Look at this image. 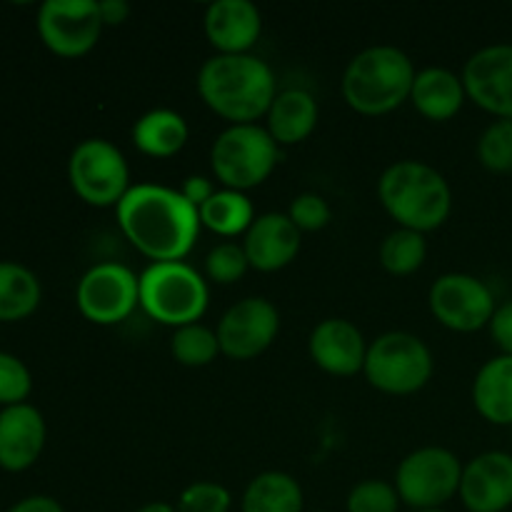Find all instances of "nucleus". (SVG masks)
<instances>
[{
  "mask_svg": "<svg viewBox=\"0 0 512 512\" xmlns=\"http://www.w3.org/2000/svg\"><path fill=\"white\" fill-rule=\"evenodd\" d=\"M425 258H428V240L423 233L408 228H395L393 233L385 235L378 250L380 265L385 268V273L395 275V278H408V275L418 273Z\"/></svg>",
  "mask_w": 512,
  "mask_h": 512,
  "instance_id": "nucleus-27",
  "label": "nucleus"
},
{
  "mask_svg": "<svg viewBox=\"0 0 512 512\" xmlns=\"http://www.w3.org/2000/svg\"><path fill=\"white\" fill-rule=\"evenodd\" d=\"M308 353L323 373L335 378H353L363 373L368 343L353 320L325 318L310 333Z\"/></svg>",
  "mask_w": 512,
  "mask_h": 512,
  "instance_id": "nucleus-15",
  "label": "nucleus"
},
{
  "mask_svg": "<svg viewBox=\"0 0 512 512\" xmlns=\"http://www.w3.org/2000/svg\"><path fill=\"white\" fill-rule=\"evenodd\" d=\"M488 330L493 343L500 348V355H510L512 358V300L498 305Z\"/></svg>",
  "mask_w": 512,
  "mask_h": 512,
  "instance_id": "nucleus-35",
  "label": "nucleus"
},
{
  "mask_svg": "<svg viewBox=\"0 0 512 512\" xmlns=\"http://www.w3.org/2000/svg\"><path fill=\"white\" fill-rule=\"evenodd\" d=\"M428 305L433 318L453 333H478L488 328L498 310L490 285L470 273H445L430 285Z\"/></svg>",
  "mask_w": 512,
  "mask_h": 512,
  "instance_id": "nucleus-11",
  "label": "nucleus"
},
{
  "mask_svg": "<svg viewBox=\"0 0 512 512\" xmlns=\"http://www.w3.org/2000/svg\"><path fill=\"white\" fill-rule=\"evenodd\" d=\"M243 512H305V495L298 480L283 470L255 475L240 500Z\"/></svg>",
  "mask_w": 512,
  "mask_h": 512,
  "instance_id": "nucleus-24",
  "label": "nucleus"
},
{
  "mask_svg": "<svg viewBox=\"0 0 512 512\" xmlns=\"http://www.w3.org/2000/svg\"><path fill=\"white\" fill-rule=\"evenodd\" d=\"M200 223L208 228L210 233L220 235V238H238L250 230L255 223V205L248 198V193H238V190L218 188V193L198 210Z\"/></svg>",
  "mask_w": 512,
  "mask_h": 512,
  "instance_id": "nucleus-26",
  "label": "nucleus"
},
{
  "mask_svg": "<svg viewBox=\"0 0 512 512\" xmlns=\"http://www.w3.org/2000/svg\"><path fill=\"white\" fill-rule=\"evenodd\" d=\"M43 290L38 275L13 260H0V323H18L38 310Z\"/></svg>",
  "mask_w": 512,
  "mask_h": 512,
  "instance_id": "nucleus-25",
  "label": "nucleus"
},
{
  "mask_svg": "<svg viewBox=\"0 0 512 512\" xmlns=\"http://www.w3.org/2000/svg\"><path fill=\"white\" fill-rule=\"evenodd\" d=\"M30 390H33V375L28 365L18 355L0 353V405L10 408V405L28 403Z\"/></svg>",
  "mask_w": 512,
  "mask_h": 512,
  "instance_id": "nucleus-33",
  "label": "nucleus"
},
{
  "mask_svg": "<svg viewBox=\"0 0 512 512\" xmlns=\"http://www.w3.org/2000/svg\"><path fill=\"white\" fill-rule=\"evenodd\" d=\"M48 425L35 405L20 403L0 410V468L23 473L43 455Z\"/></svg>",
  "mask_w": 512,
  "mask_h": 512,
  "instance_id": "nucleus-18",
  "label": "nucleus"
},
{
  "mask_svg": "<svg viewBox=\"0 0 512 512\" xmlns=\"http://www.w3.org/2000/svg\"><path fill=\"white\" fill-rule=\"evenodd\" d=\"M468 100L495 120H512V43H493L470 55L460 73Z\"/></svg>",
  "mask_w": 512,
  "mask_h": 512,
  "instance_id": "nucleus-14",
  "label": "nucleus"
},
{
  "mask_svg": "<svg viewBox=\"0 0 512 512\" xmlns=\"http://www.w3.org/2000/svg\"><path fill=\"white\" fill-rule=\"evenodd\" d=\"M473 405L483 420L500 428L512 425V358L495 355L473 380Z\"/></svg>",
  "mask_w": 512,
  "mask_h": 512,
  "instance_id": "nucleus-22",
  "label": "nucleus"
},
{
  "mask_svg": "<svg viewBox=\"0 0 512 512\" xmlns=\"http://www.w3.org/2000/svg\"><path fill=\"white\" fill-rule=\"evenodd\" d=\"M200 100L228 125H250L265 118L278 95L273 68L258 55H213L195 78Z\"/></svg>",
  "mask_w": 512,
  "mask_h": 512,
  "instance_id": "nucleus-2",
  "label": "nucleus"
},
{
  "mask_svg": "<svg viewBox=\"0 0 512 512\" xmlns=\"http://www.w3.org/2000/svg\"><path fill=\"white\" fill-rule=\"evenodd\" d=\"M170 355L183 368H205L215 363L220 353L218 333L203 323L185 325V328L173 330L170 338Z\"/></svg>",
  "mask_w": 512,
  "mask_h": 512,
  "instance_id": "nucleus-28",
  "label": "nucleus"
},
{
  "mask_svg": "<svg viewBox=\"0 0 512 512\" xmlns=\"http://www.w3.org/2000/svg\"><path fill=\"white\" fill-rule=\"evenodd\" d=\"M345 510L348 512H398L400 510V495L393 483L388 480H363L355 485L345 500Z\"/></svg>",
  "mask_w": 512,
  "mask_h": 512,
  "instance_id": "nucleus-31",
  "label": "nucleus"
},
{
  "mask_svg": "<svg viewBox=\"0 0 512 512\" xmlns=\"http://www.w3.org/2000/svg\"><path fill=\"white\" fill-rule=\"evenodd\" d=\"M178 190L183 193V198L188 200L190 205H195L198 210L218 193L213 178H208V175H190V178L183 180V185H180Z\"/></svg>",
  "mask_w": 512,
  "mask_h": 512,
  "instance_id": "nucleus-36",
  "label": "nucleus"
},
{
  "mask_svg": "<svg viewBox=\"0 0 512 512\" xmlns=\"http://www.w3.org/2000/svg\"><path fill=\"white\" fill-rule=\"evenodd\" d=\"M248 270L250 263L243 250V243H233V240L218 243L210 250L208 258H205V278L210 283L233 285L238 280H243Z\"/></svg>",
  "mask_w": 512,
  "mask_h": 512,
  "instance_id": "nucleus-30",
  "label": "nucleus"
},
{
  "mask_svg": "<svg viewBox=\"0 0 512 512\" xmlns=\"http://www.w3.org/2000/svg\"><path fill=\"white\" fill-rule=\"evenodd\" d=\"M435 360L423 338L405 330H390L368 345L363 375L378 393L415 395L433 380Z\"/></svg>",
  "mask_w": 512,
  "mask_h": 512,
  "instance_id": "nucleus-6",
  "label": "nucleus"
},
{
  "mask_svg": "<svg viewBox=\"0 0 512 512\" xmlns=\"http://www.w3.org/2000/svg\"><path fill=\"white\" fill-rule=\"evenodd\" d=\"M463 463L458 455L440 445H425L400 460L395 470V490L400 503L420 510H443L460 495Z\"/></svg>",
  "mask_w": 512,
  "mask_h": 512,
  "instance_id": "nucleus-8",
  "label": "nucleus"
},
{
  "mask_svg": "<svg viewBox=\"0 0 512 512\" xmlns=\"http://www.w3.org/2000/svg\"><path fill=\"white\" fill-rule=\"evenodd\" d=\"M415 75L418 70L405 50L395 45H373L350 60L340 90L350 110L378 118L408 103Z\"/></svg>",
  "mask_w": 512,
  "mask_h": 512,
  "instance_id": "nucleus-4",
  "label": "nucleus"
},
{
  "mask_svg": "<svg viewBox=\"0 0 512 512\" xmlns=\"http://www.w3.org/2000/svg\"><path fill=\"white\" fill-rule=\"evenodd\" d=\"M135 512H178V508L173 503H165V500H153V503H145L143 508Z\"/></svg>",
  "mask_w": 512,
  "mask_h": 512,
  "instance_id": "nucleus-39",
  "label": "nucleus"
},
{
  "mask_svg": "<svg viewBox=\"0 0 512 512\" xmlns=\"http://www.w3.org/2000/svg\"><path fill=\"white\" fill-rule=\"evenodd\" d=\"M8 512H65L63 505L50 495H28V498L18 500Z\"/></svg>",
  "mask_w": 512,
  "mask_h": 512,
  "instance_id": "nucleus-38",
  "label": "nucleus"
},
{
  "mask_svg": "<svg viewBox=\"0 0 512 512\" xmlns=\"http://www.w3.org/2000/svg\"><path fill=\"white\" fill-rule=\"evenodd\" d=\"M280 145L258 123L228 125L210 148V168L223 188L248 193L273 175Z\"/></svg>",
  "mask_w": 512,
  "mask_h": 512,
  "instance_id": "nucleus-7",
  "label": "nucleus"
},
{
  "mask_svg": "<svg viewBox=\"0 0 512 512\" xmlns=\"http://www.w3.org/2000/svg\"><path fill=\"white\" fill-rule=\"evenodd\" d=\"M68 180L73 193L90 208H118L133 188L123 150L105 138H88L75 145L68 160Z\"/></svg>",
  "mask_w": 512,
  "mask_h": 512,
  "instance_id": "nucleus-9",
  "label": "nucleus"
},
{
  "mask_svg": "<svg viewBox=\"0 0 512 512\" xmlns=\"http://www.w3.org/2000/svg\"><path fill=\"white\" fill-rule=\"evenodd\" d=\"M378 200L398 228L433 233L453 213V190L443 173L420 160H398L378 180Z\"/></svg>",
  "mask_w": 512,
  "mask_h": 512,
  "instance_id": "nucleus-3",
  "label": "nucleus"
},
{
  "mask_svg": "<svg viewBox=\"0 0 512 512\" xmlns=\"http://www.w3.org/2000/svg\"><path fill=\"white\" fill-rule=\"evenodd\" d=\"M215 55H248L263 35V15L250 0H215L203 18Z\"/></svg>",
  "mask_w": 512,
  "mask_h": 512,
  "instance_id": "nucleus-17",
  "label": "nucleus"
},
{
  "mask_svg": "<svg viewBox=\"0 0 512 512\" xmlns=\"http://www.w3.org/2000/svg\"><path fill=\"white\" fill-rule=\"evenodd\" d=\"M35 25L45 48L68 60L88 55L105 28L95 0H45Z\"/></svg>",
  "mask_w": 512,
  "mask_h": 512,
  "instance_id": "nucleus-12",
  "label": "nucleus"
},
{
  "mask_svg": "<svg viewBox=\"0 0 512 512\" xmlns=\"http://www.w3.org/2000/svg\"><path fill=\"white\" fill-rule=\"evenodd\" d=\"M303 233L293 225L288 213H263L243 235V250L250 268L258 273H278L288 268L300 253Z\"/></svg>",
  "mask_w": 512,
  "mask_h": 512,
  "instance_id": "nucleus-19",
  "label": "nucleus"
},
{
  "mask_svg": "<svg viewBox=\"0 0 512 512\" xmlns=\"http://www.w3.org/2000/svg\"><path fill=\"white\" fill-rule=\"evenodd\" d=\"M320 120L318 100L313 93L303 88L278 90L268 115H265V130L280 148L300 145L315 133Z\"/></svg>",
  "mask_w": 512,
  "mask_h": 512,
  "instance_id": "nucleus-20",
  "label": "nucleus"
},
{
  "mask_svg": "<svg viewBox=\"0 0 512 512\" xmlns=\"http://www.w3.org/2000/svg\"><path fill=\"white\" fill-rule=\"evenodd\" d=\"M468 93L463 78L450 68L430 65L418 70L410 93V103L430 123H448L463 110Z\"/></svg>",
  "mask_w": 512,
  "mask_h": 512,
  "instance_id": "nucleus-21",
  "label": "nucleus"
},
{
  "mask_svg": "<svg viewBox=\"0 0 512 512\" xmlns=\"http://www.w3.org/2000/svg\"><path fill=\"white\" fill-rule=\"evenodd\" d=\"M208 305V280L185 260L150 263L140 273V308L155 323L173 330L200 323Z\"/></svg>",
  "mask_w": 512,
  "mask_h": 512,
  "instance_id": "nucleus-5",
  "label": "nucleus"
},
{
  "mask_svg": "<svg viewBox=\"0 0 512 512\" xmlns=\"http://www.w3.org/2000/svg\"><path fill=\"white\" fill-rule=\"evenodd\" d=\"M133 145L148 158L168 160L188 145V120L170 108H155L140 115L133 125Z\"/></svg>",
  "mask_w": 512,
  "mask_h": 512,
  "instance_id": "nucleus-23",
  "label": "nucleus"
},
{
  "mask_svg": "<svg viewBox=\"0 0 512 512\" xmlns=\"http://www.w3.org/2000/svg\"><path fill=\"white\" fill-rule=\"evenodd\" d=\"M100 18H103L105 28H115V25H123L130 18L133 8H130L128 0H100Z\"/></svg>",
  "mask_w": 512,
  "mask_h": 512,
  "instance_id": "nucleus-37",
  "label": "nucleus"
},
{
  "mask_svg": "<svg viewBox=\"0 0 512 512\" xmlns=\"http://www.w3.org/2000/svg\"><path fill=\"white\" fill-rule=\"evenodd\" d=\"M75 305L88 323L120 325L140 308V275L123 263L93 265L78 280Z\"/></svg>",
  "mask_w": 512,
  "mask_h": 512,
  "instance_id": "nucleus-10",
  "label": "nucleus"
},
{
  "mask_svg": "<svg viewBox=\"0 0 512 512\" xmlns=\"http://www.w3.org/2000/svg\"><path fill=\"white\" fill-rule=\"evenodd\" d=\"M120 233L153 263H175L193 253L200 238V213L178 188L138 183L115 208Z\"/></svg>",
  "mask_w": 512,
  "mask_h": 512,
  "instance_id": "nucleus-1",
  "label": "nucleus"
},
{
  "mask_svg": "<svg viewBox=\"0 0 512 512\" xmlns=\"http://www.w3.org/2000/svg\"><path fill=\"white\" fill-rule=\"evenodd\" d=\"M480 165L495 175L512 173V120H493L480 133L475 148Z\"/></svg>",
  "mask_w": 512,
  "mask_h": 512,
  "instance_id": "nucleus-29",
  "label": "nucleus"
},
{
  "mask_svg": "<svg viewBox=\"0 0 512 512\" xmlns=\"http://www.w3.org/2000/svg\"><path fill=\"white\" fill-rule=\"evenodd\" d=\"M175 508L178 512H230L233 495L225 485L213 483V480H198L178 495Z\"/></svg>",
  "mask_w": 512,
  "mask_h": 512,
  "instance_id": "nucleus-32",
  "label": "nucleus"
},
{
  "mask_svg": "<svg viewBox=\"0 0 512 512\" xmlns=\"http://www.w3.org/2000/svg\"><path fill=\"white\" fill-rule=\"evenodd\" d=\"M215 333L225 358L248 363L275 343L280 333V313L268 298H243L225 310Z\"/></svg>",
  "mask_w": 512,
  "mask_h": 512,
  "instance_id": "nucleus-13",
  "label": "nucleus"
},
{
  "mask_svg": "<svg viewBox=\"0 0 512 512\" xmlns=\"http://www.w3.org/2000/svg\"><path fill=\"white\" fill-rule=\"evenodd\" d=\"M460 500L468 512H505L512 505V455L488 450L463 465Z\"/></svg>",
  "mask_w": 512,
  "mask_h": 512,
  "instance_id": "nucleus-16",
  "label": "nucleus"
},
{
  "mask_svg": "<svg viewBox=\"0 0 512 512\" xmlns=\"http://www.w3.org/2000/svg\"><path fill=\"white\" fill-rule=\"evenodd\" d=\"M420 512H445V510H420Z\"/></svg>",
  "mask_w": 512,
  "mask_h": 512,
  "instance_id": "nucleus-40",
  "label": "nucleus"
},
{
  "mask_svg": "<svg viewBox=\"0 0 512 512\" xmlns=\"http://www.w3.org/2000/svg\"><path fill=\"white\" fill-rule=\"evenodd\" d=\"M288 218L293 220V225L300 233H318V230L330 225V220H333V208H330V203L323 195L300 193L295 195L293 203H290Z\"/></svg>",
  "mask_w": 512,
  "mask_h": 512,
  "instance_id": "nucleus-34",
  "label": "nucleus"
},
{
  "mask_svg": "<svg viewBox=\"0 0 512 512\" xmlns=\"http://www.w3.org/2000/svg\"><path fill=\"white\" fill-rule=\"evenodd\" d=\"M318 512H328V510H318Z\"/></svg>",
  "mask_w": 512,
  "mask_h": 512,
  "instance_id": "nucleus-41",
  "label": "nucleus"
}]
</instances>
